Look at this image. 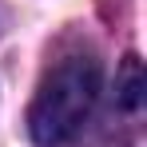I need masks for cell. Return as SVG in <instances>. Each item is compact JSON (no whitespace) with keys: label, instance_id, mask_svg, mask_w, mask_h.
<instances>
[{"label":"cell","instance_id":"cell-1","mask_svg":"<svg viewBox=\"0 0 147 147\" xmlns=\"http://www.w3.org/2000/svg\"><path fill=\"white\" fill-rule=\"evenodd\" d=\"M99 60L88 52H72L64 60H56L28 107V135L36 147H64L84 131V123L92 115L99 99Z\"/></svg>","mask_w":147,"mask_h":147},{"label":"cell","instance_id":"cell-2","mask_svg":"<svg viewBox=\"0 0 147 147\" xmlns=\"http://www.w3.org/2000/svg\"><path fill=\"white\" fill-rule=\"evenodd\" d=\"M115 99H119L127 111L139 107V99H143V68H139V56H127L123 60L119 84H115Z\"/></svg>","mask_w":147,"mask_h":147}]
</instances>
